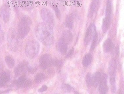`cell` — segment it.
Returning <instances> with one entry per match:
<instances>
[{
  "label": "cell",
  "instance_id": "16",
  "mask_svg": "<svg viewBox=\"0 0 124 94\" xmlns=\"http://www.w3.org/2000/svg\"><path fill=\"white\" fill-rule=\"evenodd\" d=\"M103 49L104 52H109L113 47L112 43L110 39H108L104 41L103 44Z\"/></svg>",
  "mask_w": 124,
  "mask_h": 94
},
{
  "label": "cell",
  "instance_id": "24",
  "mask_svg": "<svg viewBox=\"0 0 124 94\" xmlns=\"http://www.w3.org/2000/svg\"><path fill=\"white\" fill-rule=\"evenodd\" d=\"M112 8L111 2L110 0H107L106 9H105V17H111L112 13Z\"/></svg>",
  "mask_w": 124,
  "mask_h": 94
},
{
  "label": "cell",
  "instance_id": "11",
  "mask_svg": "<svg viewBox=\"0 0 124 94\" xmlns=\"http://www.w3.org/2000/svg\"><path fill=\"white\" fill-rule=\"evenodd\" d=\"M16 83L17 87L22 88L28 87L31 85L32 82L30 80L26 79L25 76H22L16 81Z\"/></svg>",
  "mask_w": 124,
  "mask_h": 94
},
{
  "label": "cell",
  "instance_id": "8",
  "mask_svg": "<svg viewBox=\"0 0 124 94\" xmlns=\"http://www.w3.org/2000/svg\"><path fill=\"white\" fill-rule=\"evenodd\" d=\"M10 16V7L8 5L3 4L0 9V17L4 22L6 23L9 21Z\"/></svg>",
  "mask_w": 124,
  "mask_h": 94
},
{
  "label": "cell",
  "instance_id": "7",
  "mask_svg": "<svg viewBox=\"0 0 124 94\" xmlns=\"http://www.w3.org/2000/svg\"><path fill=\"white\" fill-rule=\"evenodd\" d=\"M97 32L96 27L94 24H91L87 29L84 39V43L85 45H87L95 33Z\"/></svg>",
  "mask_w": 124,
  "mask_h": 94
},
{
  "label": "cell",
  "instance_id": "2",
  "mask_svg": "<svg viewBox=\"0 0 124 94\" xmlns=\"http://www.w3.org/2000/svg\"><path fill=\"white\" fill-rule=\"evenodd\" d=\"M32 24L31 19L27 16H24L19 20L17 26V34L19 38L23 39L27 36Z\"/></svg>",
  "mask_w": 124,
  "mask_h": 94
},
{
  "label": "cell",
  "instance_id": "20",
  "mask_svg": "<svg viewBox=\"0 0 124 94\" xmlns=\"http://www.w3.org/2000/svg\"><path fill=\"white\" fill-rule=\"evenodd\" d=\"M102 73L100 72H97L93 75V84L92 85L96 87L99 85L100 81L101 78Z\"/></svg>",
  "mask_w": 124,
  "mask_h": 94
},
{
  "label": "cell",
  "instance_id": "25",
  "mask_svg": "<svg viewBox=\"0 0 124 94\" xmlns=\"http://www.w3.org/2000/svg\"><path fill=\"white\" fill-rule=\"evenodd\" d=\"M110 83L112 92L115 93L116 92V78L115 74L110 75Z\"/></svg>",
  "mask_w": 124,
  "mask_h": 94
},
{
  "label": "cell",
  "instance_id": "3",
  "mask_svg": "<svg viewBox=\"0 0 124 94\" xmlns=\"http://www.w3.org/2000/svg\"><path fill=\"white\" fill-rule=\"evenodd\" d=\"M18 36L14 29L11 28L8 30L7 34V46L11 51L15 52L18 49L19 45Z\"/></svg>",
  "mask_w": 124,
  "mask_h": 94
},
{
  "label": "cell",
  "instance_id": "9",
  "mask_svg": "<svg viewBox=\"0 0 124 94\" xmlns=\"http://www.w3.org/2000/svg\"><path fill=\"white\" fill-rule=\"evenodd\" d=\"M99 91L101 94H106L108 91L107 85V76L106 74H102L101 78L99 84Z\"/></svg>",
  "mask_w": 124,
  "mask_h": 94
},
{
  "label": "cell",
  "instance_id": "13",
  "mask_svg": "<svg viewBox=\"0 0 124 94\" xmlns=\"http://www.w3.org/2000/svg\"><path fill=\"white\" fill-rule=\"evenodd\" d=\"M10 73L7 71H4L0 74V86H5L10 80Z\"/></svg>",
  "mask_w": 124,
  "mask_h": 94
},
{
  "label": "cell",
  "instance_id": "23",
  "mask_svg": "<svg viewBox=\"0 0 124 94\" xmlns=\"http://www.w3.org/2000/svg\"><path fill=\"white\" fill-rule=\"evenodd\" d=\"M5 62L7 66L10 68H12L15 66V62L14 60L10 56H7L5 57Z\"/></svg>",
  "mask_w": 124,
  "mask_h": 94
},
{
  "label": "cell",
  "instance_id": "12",
  "mask_svg": "<svg viewBox=\"0 0 124 94\" xmlns=\"http://www.w3.org/2000/svg\"><path fill=\"white\" fill-rule=\"evenodd\" d=\"M29 65L27 63H23L17 65L15 69V74L16 77L21 75L23 72L28 71Z\"/></svg>",
  "mask_w": 124,
  "mask_h": 94
},
{
  "label": "cell",
  "instance_id": "4",
  "mask_svg": "<svg viewBox=\"0 0 124 94\" xmlns=\"http://www.w3.org/2000/svg\"><path fill=\"white\" fill-rule=\"evenodd\" d=\"M39 49V44L38 42L36 40H32L27 43L25 47V52L29 58L34 59L37 56Z\"/></svg>",
  "mask_w": 124,
  "mask_h": 94
},
{
  "label": "cell",
  "instance_id": "14",
  "mask_svg": "<svg viewBox=\"0 0 124 94\" xmlns=\"http://www.w3.org/2000/svg\"><path fill=\"white\" fill-rule=\"evenodd\" d=\"M67 44L62 38L59 41L57 44V48L62 54H64L67 50Z\"/></svg>",
  "mask_w": 124,
  "mask_h": 94
},
{
  "label": "cell",
  "instance_id": "21",
  "mask_svg": "<svg viewBox=\"0 0 124 94\" xmlns=\"http://www.w3.org/2000/svg\"><path fill=\"white\" fill-rule=\"evenodd\" d=\"M92 56L90 54H87L85 55L82 60V64L85 67H87L91 63Z\"/></svg>",
  "mask_w": 124,
  "mask_h": 94
},
{
  "label": "cell",
  "instance_id": "28",
  "mask_svg": "<svg viewBox=\"0 0 124 94\" xmlns=\"http://www.w3.org/2000/svg\"><path fill=\"white\" fill-rule=\"evenodd\" d=\"M93 75L90 73H88L86 76V81L87 85L89 86H91L93 84Z\"/></svg>",
  "mask_w": 124,
  "mask_h": 94
},
{
  "label": "cell",
  "instance_id": "18",
  "mask_svg": "<svg viewBox=\"0 0 124 94\" xmlns=\"http://www.w3.org/2000/svg\"><path fill=\"white\" fill-rule=\"evenodd\" d=\"M116 68V62L114 60H111L108 66V73L110 75L115 74Z\"/></svg>",
  "mask_w": 124,
  "mask_h": 94
},
{
  "label": "cell",
  "instance_id": "37",
  "mask_svg": "<svg viewBox=\"0 0 124 94\" xmlns=\"http://www.w3.org/2000/svg\"><path fill=\"white\" fill-rule=\"evenodd\" d=\"M46 0L49 1V0Z\"/></svg>",
  "mask_w": 124,
  "mask_h": 94
},
{
  "label": "cell",
  "instance_id": "22",
  "mask_svg": "<svg viewBox=\"0 0 124 94\" xmlns=\"http://www.w3.org/2000/svg\"><path fill=\"white\" fill-rule=\"evenodd\" d=\"M65 24L68 28L72 29L74 26V18L73 16L70 15L68 16L66 19Z\"/></svg>",
  "mask_w": 124,
  "mask_h": 94
},
{
  "label": "cell",
  "instance_id": "5",
  "mask_svg": "<svg viewBox=\"0 0 124 94\" xmlns=\"http://www.w3.org/2000/svg\"><path fill=\"white\" fill-rule=\"evenodd\" d=\"M52 58L48 54H44L41 57L39 60V65L42 69H46L52 65Z\"/></svg>",
  "mask_w": 124,
  "mask_h": 94
},
{
  "label": "cell",
  "instance_id": "33",
  "mask_svg": "<svg viewBox=\"0 0 124 94\" xmlns=\"http://www.w3.org/2000/svg\"><path fill=\"white\" fill-rule=\"evenodd\" d=\"M48 87L46 85H44L42 86V87L39 89L38 90V92L39 93H42L45 92L47 90Z\"/></svg>",
  "mask_w": 124,
  "mask_h": 94
},
{
  "label": "cell",
  "instance_id": "27",
  "mask_svg": "<svg viewBox=\"0 0 124 94\" xmlns=\"http://www.w3.org/2000/svg\"><path fill=\"white\" fill-rule=\"evenodd\" d=\"M45 78V76L42 73H39L36 75L35 77V81L37 83H39L43 81Z\"/></svg>",
  "mask_w": 124,
  "mask_h": 94
},
{
  "label": "cell",
  "instance_id": "10",
  "mask_svg": "<svg viewBox=\"0 0 124 94\" xmlns=\"http://www.w3.org/2000/svg\"><path fill=\"white\" fill-rule=\"evenodd\" d=\"M100 0H92L88 13L90 17H92L94 14L97 12L99 8Z\"/></svg>",
  "mask_w": 124,
  "mask_h": 94
},
{
  "label": "cell",
  "instance_id": "35",
  "mask_svg": "<svg viewBox=\"0 0 124 94\" xmlns=\"http://www.w3.org/2000/svg\"><path fill=\"white\" fill-rule=\"evenodd\" d=\"M71 0L72 2L74 3H75V2H76L77 0Z\"/></svg>",
  "mask_w": 124,
  "mask_h": 94
},
{
  "label": "cell",
  "instance_id": "6",
  "mask_svg": "<svg viewBox=\"0 0 124 94\" xmlns=\"http://www.w3.org/2000/svg\"><path fill=\"white\" fill-rule=\"evenodd\" d=\"M40 16L45 23L50 25L53 24L54 21L53 15L48 9L44 8L41 10Z\"/></svg>",
  "mask_w": 124,
  "mask_h": 94
},
{
  "label": "cell",
  "instance_id": "26",
  "mask_svg": "<svg viewBox=\"0 0 124 94\" xmlns=\"http://www.w3.org/2000/svg\"><path fill=\"white\" fill-rule=\"evenodd\" d=\"M98 33L96 32L92 38V42L91 46V51H93L96 47L98 41Z\"/></svg>",
  "mask_w": 124,
  "mask_h": 94
},
{
  "label": "cell",
  "instance_id": "1",
  "mask_svg": "<svg viewBox=\"0 0 124 94\" xmlns=\"http://www.w3.org/2000/svg\"><path fill=\"white\" fill-rule=\"evenodd\" d=\"M36 38L44 45H52L54 40L53 30L50 25L46 23H39L35 29Z\"/></svg>",
  "mask_w": 124,
  "mask_h": 94
},
{
  "label": "cell",
  "instance_id": "19",
  "mask_svg": "<svg viewBox=\"0 0 124 94\" xmlns=\"http://www.w3.org/2000/svg\"><path fill=\"white\" fill-rule=\"evenodd\" d=\"M61 38L68 44L72 42L73 39V35L69 31H66L63 32L62 36Z\"/></svg>",
  "mask_w": 124,
  "mask_h": 94
},
{
  "label": "cell",
  "instance_id": "36",
  "mask_svg": "<svg viewBox=\"0 0 124 94\" xmlns=\"http://www.w3.org/2000/svg\"><path fill=\"white\" fill-rule=\"evenodd\" d=\"M59 1H65V0H59Z\"/></svg>",
  "mask_w": 124,
  "mask_h": 94
},
{
  "label": "cell",
  "instance_id": "30",
  "mask_svg": "<svg viewBox=\"0 0 124 94\" xmlns=\"http://www.w3.org/2000/svg\"><path fill=\"white\" fill-rule=\"evenodd\" d=\"M62 87V90L67 92H70L72 90V86L68 84L63 85Z\"/></svg>",
  "mask_w": 124,
  "mask_h": 94
},
{
  "label": "cell",
  "instance_id": "34",
  "mask_svg": "<svg viewBox=\"0 0 124 94\" xmlns=\"http://www.w3.org/2000/svg\"><path fill=\"white\" fill-rule=\"evenodd\" d=\"M74 52V48H72V49L70 50L68 53L66 55V57L67 58L70 57L73 55Z\"/></svg>",
  "mask_w": 124,
  "mask_h": 94
},
{
  "label": "cell",
  "instance_id": "32",
  "mask_svg": "<svg viewBox=\"0 0 124 94\" xmlns=\"http://www.w3.org/2000/svg\"><path fill=\"white\" fill-rule=\"evenodd\" d=\"M62 62L61 60H52V65L54 66H56L57 67H60L62 66Z\"/></svg>",
  "mask_w": 124,
  "mask_h": 94
},
{
  "label": "cell",
  "instance_id": "38",
  "mask_svg": "<svg viewBox=\"0 0 124 94\" xmlns=\"http://www.w3.org/2000/svg\"></svg>",
  "mask_w": 124,
  "mask_h": 94
},
{
  "label": "cell",
  "instance_id": "29",
  "mask_svg": "<svg viewBox=\"0 0 124 94\" xmlns=\"http://www.w3.org/2000/svg\"><path fill=\"white\" fill-rule=\"evenodd\" d=\"M52 5L54 11H55L56 17L60 19V17H61V13H60V10H59V8H58V6L56 5L54 3H52Z\"/></svg>",
  "mask_w": 124,
  "mask_h": 94
},
{
  "label": "cell",
  "instance_id": "15",
  "mask_svg": "<svg viewBox=\"0 0 124 94\" xmlns=\"http://www.w3.org/2000/svg\"><path fill=\"white\" fill-rule=\"evenodd\" d=\"M21 6L26 10L32 9L34 6L35 0H18Z\"/></svg>",
  "mask_w": 124,
  "mask_h": 94
},
{
  "label": "cell",
  "instance_id": "31",
  "mask_svg": "<svg viewBox=\"0 0 124 94\" xmlns=\"http://www.w3.org/2000/svg\"><path fill=\"white\" fill-rule=\"evenodd\" d=\"M4 39V32L0 23V44H1Z\"/></svg>",
  "mask_w": 124,
  "mask_h": 94
},
{
  "label": "cell",
  "instance_id": "17",
  "mask_svg": "<svg viewBox=\"0 0 124 94\" xmlns=\"http://www.w3.org/2000/svg\"><path fill=\"white\" fill-rule=\"evenodd\" d=\"M111 17H105L102 20V29L103 32L105 33L108 30L110 24Z\"/></svg>",
  "mask_w": 124,
  "mask_h": 94
}]
</instances>
